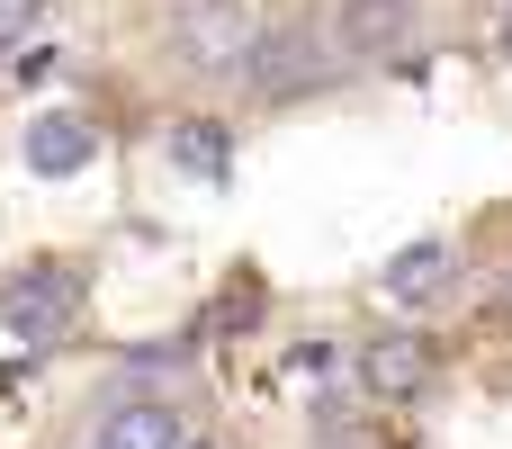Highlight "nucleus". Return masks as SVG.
I'll use <instances>...</instances> for the list:
<instances>
[{
  "mask_svg": "<svg viewBox=\"0 0 512 449\" xmlns=\"http://www.w3.org/2000/svg\"><path fill=\"white\" fill-rule=\"evenodd\" d=\"M234 81H243V108H306V99L342 90L351 63H342L324 9H288V18H270V27L252 36V54H243Z\"/></svg>",
  "mask_w": 512,
  "mask_h": 449,
  "instance_id": "1",
  "label": "nucleus"
},
{
  "mask_svg": "<svg viewBox=\"0 0 512 449\" xmlns=\"http://www.w3.org/2000/svg\"><path fill=\"white\" fill-rule=\"evenodd\" d=\"M252 9L243 0H153V45L189 72V81H225V72H243V54H252Z\"/></svg>",
  "mask_w": 512,
  "mask_h": 449,
  "instance_id": "2",
  "label": "nucleus"
},
{
  "mask_svg": "<svg viewBox=\"0 0 512 449\" xmlns=\"http://www.w3.org/2000/svg\"><path fill=\"white\" fill-rule=\"evenodd\" d=\"M90 306V270L63 261V252H36L0 279V333L9 342H63Z\"/></svg>",
  "mask_w": 512,
  "mask_h": 449,
  "instance_id": "3",
  "label": "nucleus"
},
{
  "mask_svg": "<svg viewBox=\"0 0 512 449\" xmlns=\"http://www.w3.org/2000/svg\"><path fill=\"white\" fill-rule=\"evenodd\" d=\"M351 378H360L369 405H423V396L441 387V351H432V333L387 324V333H369V342L351 351Z\"/></svg>",
  "mask_w": 512,
  "mask_h": 449,
  "instance_id": "4",
  "label": "nucleus"
},
{
  "mask_svg": "<svg viewBox=\"0 0 512 449\" xmlns=\"http://www.w3.org/2000/svg\"><path fill=\"white\" fill-rule=\"evenodd\" d=\"M414 36H423V0H333V45L351 72L396 63Z\"/></svg>",
  "mask_w": 512,
  "mask_h": 449,
  "instance_id": "5",
  "label": "nucleus"
},
{
  "mask_svg": "<svg viewBox=\"0 0 512 449\" xmlns=\"http://www.w3.org/2000/svg\"><path fill=\"white\" fill-rule=\"evenodd\" d=\"M99 162V126L81 108H36L27 117V171L36 180H81Z\"/></svg>",
  "mask_w": 512,
  "mask_h": 449,
  "instance_id": "6",
  "label": "nucleus"
},
{
  "mask_svg": "<svg viewBox=\"0 0 512 449\" xmlns=\"http://www.w3.org/2000/svg\"><path fill=\"white\" fill-rule=\"evenodd\" d=\"M99 449H189V423L171 396H126L99 414Z\"/></svg>",
  "mask_w": 512,
  "mask_h": 449,
  "instance_id": "7",
  "label": "nucleus"
},
{
  "mask_svg": "<svg viewBox=\"0 0 512 449\" xmlns=\"http://www.w3.org/2000/svg\"><path fill=\"white\" fill-rule=\"evenodd\" d=\"M162 153H171V171L198 180V189H225V180H234V126H225V117H180Z\"/></svg>",
  "mask_w": 512,
  "mask_h": 449,
  "instance_id": "8",
  "label": "nucleus"
},
{
  "mask_svg": "<svg viewBox=\"0 0 512 449\" xmlns=\"http://www.w3.org/2000/svg\"><path fill=\"white\" fill-rule=\"evenodd\" d=\"M450 270H459V252H450L441 234H423V243H405V252L378 270V288H387L396 306H432V297L450 288Z\"/></svg>",
  "mask_w": 512,
  "mask_h": 449,
  "instance_id": "9",
  "label": "nucleus"
},
{
  "mask_svg": "<svg viewBox=\"0 0 512 449\" xmlns=\"http://www.w3.org/2000/svg\"><path fill=\"white\" fill-rule=\"evenodd\" d=\"M261 306H270V279H261V270H234V279L198 306V333H243V315H261Z\"/></svg>",
  "mask_w": 512,
  "mask_h": 449,
  "instance_id": "10",
  "label": "nucleus"
},
{
  "mask_svg": "<svg viewBox=\"0 0 512 449\" xmlns=\"http://www.w3.org/2000/svg\"><path fill=\"white\" fill-rule=\"evenodd\" d=\"M45 27V0H0V54H27Z\"/></svg>",
  "mask_w": 512,
  "mask_h": 449,
  "instance_id": "11",
  "label": "nucleus"
},
{
  "mask_svg": "<svg viewBox=\"0 0 512 449\" xmlns=\"http://www.w3.org/2000/svg\"><path fill=\"white\" fill-rule=\"evenodd\" d=\"M486 324H495V333H512V279L495 288V306H486Z\"/></svg>",
  "mask_w": 512,
  "mask_h": 449,
  "instance_id": "12",
  "label": "nucleus"
},
{
  "mask_svg": "<svg viewBox=\"0 0 512 449\" xmlns=\"http://www.w3.org/2000/svg\"><path fill=\"white\" fill-rule=\"evenodd\" d=\"M504 63H512V18H504Z\"/></svg>",
  "mask_w": 512,
  "mask_h": 449,
  "instance_id": "13",
  "label": "nucleus"
},
{
  "mask_svg": "<svg viewBox=\"0 0 512 449\" xmlns=\"http://www.w3.org/2000/svg\"><path fill=\"white\" fill-rule=\"evenodd\" d=\"M189 449H225V441H189Z\"/></svg>",
  "mask_w": 512,
  "mask_h": 449,
  "instance_id": "14",
  "label": "nucleus"
},
{
  "mask_svg": "<svg viewBox=\"0 0 512 449\" xmlns=\"http://www.w3.org/2000/svg\"><path fill=\"white\" fill-rule=\"evenodd\" d=\"M90 449H99V441H90Z\"/></svg>",
  "mask_w": 512,
  "mask_h": 449,
  "instance_id": "15",
  "label": "nucleus"
}]
</instances>
